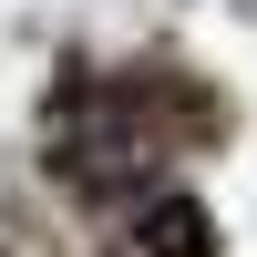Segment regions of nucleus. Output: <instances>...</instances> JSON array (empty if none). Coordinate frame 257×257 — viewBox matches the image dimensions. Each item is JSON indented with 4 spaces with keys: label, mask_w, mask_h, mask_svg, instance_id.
Segmentation results:
<instances>
[{
    "label": "nucleus",
    "mask_w": 257,
    "mask_h": 257,
    "mask_svg": "<svg viewBox=\"0 0 257 257\" xmlns=\"http://www.w3.org/2000/svg\"><path fill=\"white\" fill-rule=\"evenodd\" d=\"M144 165H155V144H144V123L123 113V103H72L62 113V175L82 185V196H134Z\"/></svg>",
    "instance_id": "1"
},
{
    "label": "nucleus",
    "mask_w": 257,
    "mask_h": 257,
    "mask_svg": "<svg viewBox=\"0 0 257 257\" xmlns=\"http://www.w3.org/2000/svg\"><path fill=\"white\" fill-rule=\"evenodd\" d=\"M216 226H206L196 196H134V226H123V257H206Z\"/></svg>",
    "instance_id": "2"
}]
</instances>
